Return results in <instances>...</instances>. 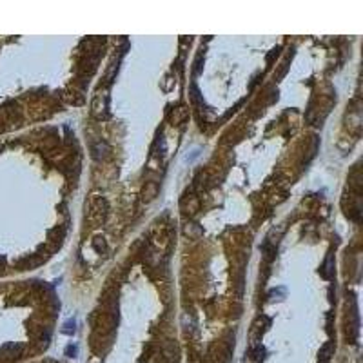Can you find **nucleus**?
Masks as SVG:
<instances>
[{
  "mask_svg": "<svg viewBox=\"0 0 363 363\" xmlns=\"http://www.w3.org/2000/svg\"><path fill=\"white\" fill-rule=\"evenodd\" d=\"M74 325H77V322H74L73 318H69V320H67L66 323H64V327H62V333L64 335H67V336H71V335H74Z\"/></svg>",
  "mask_w": 363,
  "mask_h": 363,
  "instance_id": "1",
  "label": "nucleus"
},
{
  "mask_svg": "<svg viewBox=\"0 0 363 363\" xmlns=\"http://www.w3.org/2000/svg\"><path fill=\"white\" fill-rule=\"evenodd\" d=\"M77 352H79V347H77V345H67L66 347V356H69V358H74V356H77Z\"/></svg>",
  "mask_w": 363,
  "mask_h": 363,
  "instance_id": "3",
  "label": "nucleus"
},
{
  "mask_svg": "<svg viewBox=\"0 0 363 363\" xmlns=\"http://www.w3.org/2000/svg\"><path fill=\"white\" fill-rule=\"evenodd\" d=\"M330 352H333V343H327V345H323L322 352H320V359H322V363L329 362Z\"/></svg>",
  "mask_w": 363,
  "mask_h": 363,
  "instance_id": "2",
  "label": "nucleus"
}]
</instances>
